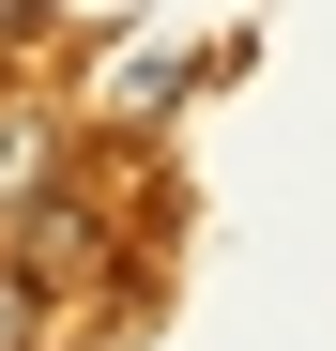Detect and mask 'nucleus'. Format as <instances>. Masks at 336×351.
I'll list each match as a JSON object with an SVG mask.
<instances>
[{
  "label": "nucleus",
  "instance_id": "nucleus-1",
  "mask_svg": "<svg viewBox=\"0 0 336 351\" xmlns=\"http://www.w3.org/2000/svg\"><path fill=\"white\" fill-rule=\"evenodd\" d=\"M46 168H62V138H46V107H16V123H0V229L46 199Z\"/></svg>",
  "mask_w": 336,
  "mask_h": 351
},
{
  "label": "nucleus",
  "instance_id": "nucleus-2",
  "mask_svg": "<svg viewBox=\"0 0 336 351\" xmlns=\"http://www.w3.org/2000/svg\"><path fill=\"white\" fill-rule=\"evenodd\" d=\"M168 92H184V46H123V77H107V123H153Z\"/></svg>",
  "mask_w": 336,
  "mask_h": 351
},
{
  "label": "nucleus",
  "instance_id": "nucleus-3",
  "mask_svg": "<svg viewBox=\"0 0 336 351\" xmlns=\"http://www.w3.org/2000/svg\"><path fill=\"white\" fill-rule=\"evenodd\" d=\"M0 351H46V275L0 260Z\"/></svg>",
  "mask_w": 336,
  "mask_h": 351
}]
</instances>
